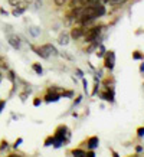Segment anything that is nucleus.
I'll return each mask as SVG.
<instances>
[{"instance_id": "7", "label": "nucleus", "mask_w": 144, "mask_h": 157, "mask_svg": "<svg viewBox=\"0 0 144 157\" xmlns=\"http://www.w3.org/2000/svg\"><path fill=\"white\" fill-rule=\"evenodd\" d=\"M58 100H59V95H58V94H53L52 91H49V94L45 97V101H48V102H51V101H58Z\"/></svg>"}, {"instance_id": "6", "label": "nucleus", "mask_w": 144, "mask_h": 157, "mask_svg": "<svg viewBox=\"0 0 144 157\" xmlns=\"http://www.w3.org/2000/svg\"><path fill=\"white\" fill-rule=\"evenodd\" d=\"M9 43L16 49H19V46H20V40H19V38H16V36H9Z\"/></svg>"}, {"instance_id": "13", "label": "nucleus", "mask_w": 144, "mask_h": 157, "mask_svg": "<svg viewBox=\"0 0 144 157\" xmlns=\"http://www.w3.org/2000/svg\"><path fill=\"white\" fill-rule=\"evenodd\" d=\"M137 134H138L140 137H141V136H144V127H140V128L137 130Z\"/></svg>"}, {"instance_id": "5", "label": "nucleus", "mask_w": 144, "mask_h": 157, "mask_svg": "<svg viewBox=\"0 0 144 157\" xmlns=\"http://www.w3.org/2000/svg\"><path fill=\"white\" fill-rule=\"evenodd\" d=\"M85 5H88V2H86V0H72L71 2L72 9H84Z\"/></svg>"}, {"instance_id": "10", "label": "nucleus", "mask_w": 144, "mask_h": 157, "mask_svg": "<svg viewBox=\"0 0 144 157\" xmlns=\"http://www.w3.org/2000/svg\"><path fill=\"white\" fill-rule=\"evenodd\" d=\"M59 43H61V45H66L68 43V35L66 33H61V36H59Z\"/></svg>"}, {"instance_id": "3", "label": "nucleus", "mask_w": 144, "mask_h": 157, "mask_svg": "<svg viewBox=\"0 0 144 157\" xmlns=\"http://www.w3.org/2000/svg\"><path fill=\"white\" fill-rule=\"evenodd\" d=\"M114 62H115V53L111 51V52H107L105 55V68L108 69H112L114 68Z\"/></svg>"}, {"instance_id": "17", "label": "nucleus", "mask_w": 144, "mask_h": 157, "mask_svg": "<svg viewBox=\"0 0 144 157\" xmlns=\"http://www.w3.org/2000/svg\"><path fill=\"white\" fill-rule=\"evenodd\" d=\"M9 3H10L12 6H16L17 3H19V0H9Z\"/></svg>"}, {"instance_id": "1", "label": "nucleus", "mask_w": 144, "mask_h": 157, "mask_svg": "<svg viewBox=\"0 0 144 157\" xmlns=\"http://www.w3.org/2000/svg\"><path fill=\"white\" fill-rule=\"evenodd\" d=\"M35 51H36V53L38 55H40L42 58H45V59H48L49 56H52V55H56L58 51L55 49V46H52V45H43V46H40V48H35Z\"/></svg>"}, {"instance_id": "9", "label": "nucleus", "mask_w": 144, "mask_h": 157, "mask_svg": "<svg viewBox=\"0 0 144 157\" xmlns=\"http://www.w3.org/2000/svg\"><path fill=\"white\" fill-rule=\"evenodd\" d=\"M72 156L74 157H85V151H82V150L77 148V150H74V151H72Z\"/></svg>"}, {"instance_id": "18", "label": "nucleus", "mask_w": 144, "mask_h": 157, "mask_svg": "<svg viewBox=\"0 0 144 157\" xmlns=\"http://www.w3.org/2000/svg\"><path fill=\"white\" fill-rule=\"evenodd\" d=\"M104 55V48L102 46H100V52H98V56H102Z\"/></svg>"}, {"instance_id": "14", "label": "nucleus", "mask_w": 144, "mask_h": 157, "mask_svg": "<svg viewBox=\"0 0 144 157\" xmlns=\"http://www.w3.org/2000/svg\"><path fill=\"white\" fill-rule=\"evenodd\" d=\"M133 56H134L135 59H141V53H140V52H134V53H133Z\"/></svg>"}, {"instance_id": "11", "label": "nucleus", "mask_w": 144, "mask_h": 157, "mask_svg": "<svg viewBox=\"0 0 144 157\" xmlns=\"http://www.w3.org/2000/svg\"><path fill=\"white\" fill-rule=\"evenodd\" d=\"M104 98L108 101H112L114 100V92H112V91H107L105 94H104Z\"/></svg>"}, {"instance_id": "4", "label": "nucleus", "mask_w": 144, "mask_h": 157, "mask_svg": "<svg viewBox=\"0 0 144 157\" xmlns=\"http://www.w3.org/2000/svg\"><path fill=\"white\" fill-rule=\"evenodd\" d=\"M84 33H85L84 28H74L71 30V38L72 39H79L81 36H84Z\"/></svg>"}, {"instance_id": "21", "label": "nucleus", "mask_w": 144, "mask_h": 157, "mask_svg": "<svg viewBox=\"0 0 144 157\" xmlns=\"http://www.w3.org/2000/svg\"><path fill=\"white\" fill-rule=\"evenodd\" d=\"M140 69H141V71L144 72V63H143V65H141V67H140Z\"/></svg>"}, {"instance_id": "15", "label": "nucleus", "mask_w": 144, "mask_h": 157, "mask_svg": "<svg viewBox=\"0 0 144 157\" xmlns=\"http://www.w3.org/2000/svg\"><path fill=\"white\" fill-rule=\"evenodd\" d=\"M85 157H95V153H94V151H88V153H85Z\"/></svg>"}, {"instance_id": "2", "label": "nucleus", "mask_w": 144, "mask_h": 157, "mask_svg": "<svg viewBox=\"0 0 144 157\" xmlns=\"http://www.w3.org/2000/svg\"><path fill=\"white\" fill-rule=\"evenodd\" d=\"M100 32H101V26H94V28L88 29L85 33H84V36H85V40H86V42H92L94 39L98 38Z\"/></svg>"}, {"instance_id": "8", "label": "nucleus", "mask_w": 144, "mask_h": 157, "mask_svg": "<svg viewBox=\"0 0 144 157\" xmlns=\"http://www.w3.org/2000/svg\"><path fill=\"white\" fill-rule=\"evenodd\" d=\"M98 146V137H91L88 140V147L89 148H95Z\"/></svg>"}, {"instance_id": "16", "label": "nucleus", "mask_w": 144, "mask_h": 157, "mask_svg": "<svg viewBox=\"0 0 144 157\" xmlns=\"http://www.w3.org/2000/svg\"><path fill=\"white\" fill-rule=\"evenodd\" d=\"M53 141H55V138H48V140H46V143H45V144H46V146H49V144H52L53 143Z\"/></svg>"}, {"instance_id": "22", "label": "nucleus", "mask_w": 144, "mask_h": 157, "mask_svg": "<svg viewBox=\"0 0 144 157\" xmlns=\"http://www.w3.org/2000/svg\"><path fill=\"white\" fill-rule=\"evenodd\" d=\"M10 157H17V156H10Z\"/></svg>"}, {"instance_id": "20", "label": "nucleus", "mask_w": 144, "mask_h": 157, "mask_svg": "<svg viewBox=\"0 0 144 157\" xmlns=\"http://www.w3.org/2000/svg\"><path fill=\"white\" fill-rule=\"evenodd\" d=\"M3 105H5V102H0V111H2V108H3Z\"/></svg>"}, {"instance_id": "12", "label": "nucleus", "mask_w": 144, "mask_h": 157, "mask_svg": "<svg viewBox=\"0 0 144 157\" xmlns=\"http://www.w3.org/2000/svg\"><path fill=\"white\" fill-rule=\"evenodd\" d=\"M32 68L35 69V72H36V74H42V67H40L39 63H33V65H32Z\"/></svg>"}, {"instance_id": "19", "label": "nucleus", "mask_w": 144, "mask_h": 157, "mask_svg": "<svg viewBox=\"0 0 144 157\" xmlns=\"http://www.w3.org/2000/svg\"><path fill=\"white\" fill-rule=\"evenodd\" d=\"M33 104L35 105H39V104H40V100H39V98H36V100L33 101Z\"/></svg>"}]
</instances>
